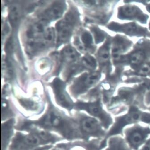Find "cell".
<instances>
[{
  "mask_svg": "<svg viewBox=\"0 0 150 150\" xmlns=\"http://www.w3.org/2000/svg\"><path fill=\"white\" fill-rule=\"evenodd\" d=\"M150 60V40L142 39L138 41L129 53L112 61L116 68L129 65L131 69L135 70L144 65Z\"/></svg>",
  "mask_w": 150,
  "mask_h": 150,
  "instance_id": "6da1fadb",
  "label": "cell"
},
{
  "mask_svg": "<svg viewBox=\"0 0 150 150\" xmlns=\"http://www.w3.org/2000/svg\"><path fill=\"white\" fill-rule=\"evenodd\" d=\"M33 123L44 128L57 130L68 139H72L75 134L77 135V130L72 121L68 120L53 108L49 110L40 120L33 121Z\"/></svg>",
  "mask_w": 150,
  "mask_h": 150,
  "instance_id": "7a4b0ae2",
  "label": "cell"
},
{
  "mask_svg": "<svg viewBox=\"0 0 150 150\" xmlns=\"http://www.w3.org/2000/svg\"><path fill=\"white\" fill-rule=\"evenodd\" d=\"M79 13L76 9L72 8L66 14L64 18L57 23V46L68 41L79 19Z\"/></svg>",
  "mask_w": 150,
  "mask_h": 150,
  "instance_id": "3957f363",
  "label": "cell"
},
{
  "mask_svg": "<svg viewBox=\"0 0 150 150\" xmlns=\"http://www.w3.org/2000/svg\"><path fill=\"white\" fill-rule=\"evenodd\" d=\"M143 112L135 106L130 107L127 113L122 116L116 117L115 122L110 129L107 137L115 136L121 133L126 126L136 124L137 122H142Z\"/></svg>",
  "mask_w": 150,
  "mask_h": 150,
  "instance_id": "277c9868",
  "label": "cell"
},
{
  "mask_svg": "<svg viewBox=\"0 0 150 150\" xmlns=\"http://www.w3.org/2000/svg\"><path fill=\"white\" fill-rule=\"evenodd\" d=\"M75 106L79 110H86L91 115L99 119L102 126L106 129L112 124L111 116L104 110L100 99L94 102H78Z\"/></svg>",
  "mask_w": 150,
  "mask_h": 150,
  "instance_id": "5b68a950",
  "label": "cell"
},
{
  "mask_svg": "<svg viewBox=\"0 0 150 150\" xmlns=\"http://www.w3.org/2000/svg\"><path fill=\"white\" fill-rule=\"evenodd\" d=\"M124 133L126 142L130 148L138 150L146 141V138L150 134V128L135 124L125 129Z\"/></svg>",
  "mask_w": 150,
  "mask_h": 150,
  "instance_id": "8992f818",
  "label": "cell"
},
{
  "mask_svg": "<svg viewBox=\"0 0 150 150\" xmlns=\"http://www.w3.org/2000/svg\"><path fill=\"white\" fill-rule=\"evenodd\" d=\"M54 36L53 29L48 28L42 35L27 40L26 46L27 54L33 56L47 48L53 42Z\"/></svg>",
  "mask_w": 150,
  "mask_h": 150,
  "instance_id": "52a82bcc",
  "label": "cell"
},
{
  "mask_svg": "<svg viewBox=\"0 0 150 150\" xmlns=\"http://www.w3.org/2000/svg\"><path fill=\"white\" fill-rule=\"evenodd\" d=\"M106 27L111 31L124 33L130 37L150 38V32L147 28L141 26L134 22L122 24L112 22L109 23Z\"/></svg>",
  "mask_w": 150,
  "mask_h": 150,
  "instance_id": "ba28073f",
  "label": "cell"
},
{
  "mask_svg": "<svg viewBox=\"0 0 150 150\" xmlns=\"http://www.w3.org/2000/svg\"><path fill=\"white\" fill-rule=\"evenodd\" d=\"M101 73L99 71L84 73L76 79L71 86V91L76 96L83 93L93 86L100 80Z\"/></svg>",
  "mask_w": 150,
  "mask_h": 150,
  "instance_id": "9c48e42d",
  "label": "cell"
},
{
  "mask_svg": "<svg viewBox=\"0 0 150 150\" xmlns=\"http://www.w3.org/2000/svg\"><path fill=\"white\" fill-rule=\"evenodd\" d=\"M117 18L122 20H135L141 23H147L149 16L139 7L127 3L117 8Z\"/></svg>",
  "mask_w": 150,
  "mask_h": 150,
  "instance_id": "30bf717a",
  "label": "cell"
},
{
  "mask_svg": "<svg viewBox=\"0 0 150 150\" xmlns=\"http://www.w3.org/2000/svg\"><path fill=\"white\" fill-rule=\"evenodd\" d=\"M79 123L81 131L86 138H100L105 135V131L103 130L101 123L96 118L82 115Z\"/></svg>",
  "mask_w": 150,
  "mask_h": 150,
  "instance_id": "8fae6325",
  "label": "cell"
},
{
  "mask_svg": "<svg viewBox=\"0 0 150 150\" xmlns=\"http://www.w3.org/2000/svg\"><path fill=\"white\" fill-rule=\"evenodd\" d=\"M43 144L41 140L36 134L31 133L24 134L16 133L12 141L10 150H29Z\"/></svg>",
  "mask_w": 150,
  "mask_h": 150,
  "instance_id": "7c38bea8",
  "label": "cell"
},
{
  "mask_svg": "<svg viewBox=\"0 0 150 150\" xmlns=\"http://www.w3.org/2000/svg\"><path fill=\"white\" fill-rule=\"evenodd\" d=\"M110 36H108L106 40L100 47L97 54L98 62L101 71L109 76L112 71V65L111 61Z\"/></svg>",
  "mask_w": 150,
  "mask_h": 150,
  "instance_id": "4fadbf2b",
  "label": "cell"
},
{
  "mask_svg": "<svg viewBox=\"0 0 150 150\" xmlns=\"http://www.w3.org/2000/svg\"><path fill=\"white\" fill-rule=\"evenodd\" d=\"M55 100L58 105L69 110L74 106L72 100L65 91V83L59 78H55L52 84Z\"/></svg>",
  "mask_w": 150,
  "mask_h": 150,
  "instance_id": "5bb4252c",
  "label": "cell"
},
{
  "mask_svg": "<svg viewBox=\"0 0 150 150\" xmlns=\"http://www.w3.org/2000/svg\"><path fill=\"white\" fill-rule=\"evenodd\" d=\"M111 54L112 61L128 51L133 45L132 41L125 36L120 35L111 37Z\"/></svg>",
  "mask_w": 150,
  "mask_h": 150,
  "instance_id": "9a60e30c",
  "label": "cell"
},
{
  "mask_svg": "<svg viewBox=\"0 0 150 150\" xmlns=\"http://www.w3.org/2000/svg\"><path fill=\"white\" fill-rule=\"evenodd\" d=\"M65 8L64 1H55L42 13L40 19L47 23L57 20L63 15Z\"/></svg>",
  "mask_w": 150,
  "mask_h": 150,
  "instance_id": "2e32d148",
  "label": "cell"
},
{
  "mask_svg": "<svg viewBox=\"0 0 150 150\" xmlns=\"http://www.w3.org/2000/svg\"><path fill=\"white\" fill-rule=\"evenodd\" d=\"M80 57V54L73 47L67 46L63 48L60 54L61 65L63 64H70L76 61Z\"/></svg>",
  "mask_w": 150,
  "mask_h": 150,
  "instance_id": "e0dca14e",
  "label": "cell"
},
{
  "mask_svg": "<svg viewBox=\"0 0 150 150\" xmlns=\"http://www.w3.org/2000/svg\"><path fill=\"white\" fill-rule=\"evenodd\" d=\"M105 150H129L127 143L121 136H112L108 142V147Z\"/></svg>",
  "mask_w": 150,
  "mask_h": 150,
  "instance_id": "ac0fdd59",
  "label": "cell"
},
{
  "mask_svg": "<svg viewBox=\"0 0 150 150\" xmlns=\"http://www.w3.org/2000/svg\"><path fill=\"white\" fill-rule=\"evenodd\" d=\"M23 14V8L21 5L14 3L11 5L9 13V20L13 27H16L20 22Z\"/></svg>",
  "mask_w": 150,
  "mask_h": 150,
  "instance_id": "d6986e66",
  "label": "cell"
},
{
  "mask_svg": "<svg viewBox=\"0 0 150 150\" xmlns=\"http://www.w3.org/2000/svg\"><path fill=\"white\" fill-rule=\"evenodd\" d=\"M25 129L29 130L31 133L36 134L38 137H39L41 140L43 144L49 143H54L59 140V138L45 130H41L36 128H31V127L26 128Z\"/></svg>",
  "mask_w": 150,
  "mask_h": 150,
  "instance_id": "ffe728a7",
  "label": "cell"
},
{
  "mask_svg": "<svg viewBox=\"0 0 150 150\" xmlns=\"http://www.w3.org/2000/svg\"><path fill=\"white\" fill-rule=\"evenodd\" d=\"M14 120H11L2 124V150H6V145L13 133V126Z\"/></svg>",
  "mask_w": 150,
  "mask_h": 150,
  "instance_id": "44dd1931",
  "label": "cell"
},
{
  "mask_svg": "<svg viewBox=\"0 0 150 150\" xmlns=\"http://www.w3.org/2000/svg\"><path fill=\"white\" fill-rule=\"evenodd\" d=\"M82 64L84 69L93 71L96 69L97 66V62L93 57L90 55L84 56L82 59Z\"/></svg>",
  "mask_w": 150,
  "mask_h": 150,
  "instance_id": "7402d4cb",
  "label": "cell"
},
{
  "mask_svg": "<svg viewBox=\"0 0 150 150\" xmlns=\"http://www.w3.org/2000/svg\"><path fill=\"white\" fill-rule=\"evenodd\" d=\"M81 39L83 46L86 49L92 51L94 50L93 37L89 32L87 31L83 32Z\"/></svg>",
  "mask_w": 150,
  "mask_h": 150,
  "instance_id": "603a6c76",
  "label": "cell"
},
{
  "mask_svg": "<svg viewBox=\"0 0 150 150\" xmlns=\"http://www.w3.org/2000/svg\"><path fill=\"white\" fill-rule=\"evenodd\" d=\"M91 30L93 35L96 44L103 42L105 39V37H108L107 36V34L105 31L101 30L97 26L91 27Z\"/></svg>",
  "mask_w": 150,
  "mask_h": 150,
  "instance_id": "cb8c5ba5",
  "label": "cell"
},
{
  "mask_svg": "<svg viewBox=\"0 0 150 150\" xmlns=\"http://www.w3.org/2000/svg\"><path fill=\"white\" fill-rule=\"evenodd\" d=\"M141 82L144 88V103L146 106H148L150 105V79L142 77Z\"/></svg>",
  "mask_w": 150,
  "mask_h": 150,
  "instance_id": "d4e9b609",
  "label": "cell"
},
{
  "mask_svg": "<svg viewBox=\"0 0 150 150\" xmlns=\"http://www.w3.org/2000/svg\"><path fill=\"white\" fill-rule=\"evenodd\" d=\"M19 102L22 106L26 110L34 111L38 109L37 106L36 105L35 102L30 100L22 99L19 100Z\"/></svg>",
  "mask_w": 150,
  "mask_h": 150,
  "instance_id": "484cf974",
  "label": "cell"
},
{
  "mask_svg": "<svg viewBox=\"0 0 150 150\" xmlns=\"http://www.w3.org/2000/svg\"><path fill=\"white\" fill-rule=\"evenodd\" d=\"M139 150H150V138L146 141L144 144Z\"/></svg>",
  "mask_w": 150,
  "mask_h": 150,
  "instance_id": "4316f807",
  "label": "cell"
},
{
  "mask_svg": "<svg viewBox=\"0 0 150 150\" xmlns=\"http://www.w3.org/2000/svg\"><path fill=\"white\" fill-rule=\"evenodd\" d=\"M52 147V145H46L42 147H36V148H33V149H30L29 150H48Z\"/></svg>",
  "mask_w": 150,
  "mask_h": 150,
  "instance_id": "83f0119b",
  "label": "cell"
},
{
  "mask_svg": "<svg viewBox=\"0 0 150 150\" xmlns=\"http://www.w3.org/2000/svg\"><path fill=\"white\" fill-rule=\"evenodd\" d=\"M146 11L150 13V3L146 4Z\"/></svg>",
  "mask_w": 150,
  "mask_h": 150,
  "instance_id": "f1b7e54d",
  "label": "cell"
},
{
  "mask_svg": "<svg viewBox=\"0 0 150 150\" xmlns=\"http://www.w3.org/2000/svg\"><path fill=\"white\" fill-rule=\"evenodd\" d=\"M148 27H149V30H150V22H149V24H148Z\"/></svg>",
  "mask_w": 150,
  "mask_h": 150,
  "instance_id": "f546056e",
  "label": "cell"
},
{
  "mask_svg": "<svg viewBox=\"0 0 150 150\" xmlns=\"http://www.w3.org/2000/svg\"><path fill=\"white\" fill-rule=\"evenodd\" d=\"M147 64L149 65V66H150V60H149V62H148V63H147Z\"/></svg>",
  "mask_w": 150,
  "mask_h": 150,
  "instance_id": "4dcf8cb0",
  "label": "cell"
},
{
  "mask_svg": "<svg viewBox=\"0 0 150 150\" xmlns=\"http://www.w3.org/2000/svg\"><path fill=\"white\" fill-rule=\"evenodd\" d=\"M60 150V149H54V150Z\"/></svg>",
  "mask_w": 150,
  "mask_h": 150,
  "instance_id": "1f68e13d",
  "label": "cell"
},
{
  "mask_svg": "<svg viewBox=\"0 0 150 150\" xmlns=\"http://www.w3.org/2000/svg\"><path fill=\"white\" fill-rule=\"evenodd\" d=\"M150 76V73H149V76Z\"/></svg>",
  "mask_w": 150,
  "mask_h": 150,
  "instance_id": "d6a6232c",
  "label": "cell"
}]
</instances>
